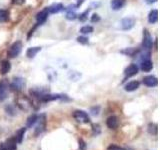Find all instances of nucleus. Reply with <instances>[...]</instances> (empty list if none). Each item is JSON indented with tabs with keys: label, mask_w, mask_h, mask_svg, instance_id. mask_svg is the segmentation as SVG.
Instances as JSON below:
<instances>
[{
	"label": "nucleus",
	"mask_w": 160,
	"mask_h": 150,
	"mask_svg": "<svg viewBox=\"0 0 160 150\" xmlns=\"http://www.w3.org/2000/svg\"><path fill=\"white\" fill-rule=\"evenodd\" d=\"M22 50V43L20 41H16L14 42L11 46L9 47L8 51H7V56L9 58H15L17 57L18 55L20 54Z\"/></svg>",
	"instance_id": "obj_1"
},
{
	"label": "nucleus",
	"mask_w": 160,
	"mask_h": 150,
	"mask_svg": "<svg viewBox=\"0 0 160 150\" xmlns=\"http://www.w3.org/2000/svg\"><path fill=\"white\" fill-rule=\"evenodd\" d=\"M17 105L21 110H24V111H29V110L32 108L33 104H32L31 100L24 95V96L17 98Z\"/></svg>",
	"instance_id": "obj_2"
},
{
	"label": "nucleus",
	"mask_w": 160,
	"mask_h": 150,
	"mask_svg": "<svg viewBox=\"0 0 160 150\" xmlns=\"http://www.w3.org/2000/svg\"><path fill=\"white\" fill-rule=\"evenodd\" d=\"M73 117L79 123H89L90 122L89 115L85 111H83V110H76V111H74Z\"/></svg>",
	"instance_id": "obj_3"
},
{
	"label": "nucleus",
	"mask_w": 160,
	"mask_h": 150,
	"mask_svg": "<svg viewBox=\"0 0 160 150\" xmlns=\"http://www.w3.org/2000/svg\"><path fill=\"white\" fill-rule=\"evenodd\" d=\"M9 83L6 79L0 80V101H3L8 96Z\"/></svg>",
	"instance_id": "obj_4"
},
{
	"label": "nucleus",
	"mask_w": 160,
	"mask_h": 150,
	"mask_svg": "<svg viewBox=\"0 0 160 150\" xmlns=\"http://www.w3.org/2000/svg\"><path fill=\"white\" fill-rule=\"evenodd\" d=\"M25 85L24 79L21 77H16L13 79V81L9 84V88L12 90V91H20Z\"/></svg>",
	"instance_id": "obj_5"
},
{
	"label": "nucleus",
	"mask_w": 160,
	"mask_h": 150,
	"mask_svg": "<svg viewBox=\"0 0 160 150\" xmlns=\"http://www.w3.org/2000/svg\"><path fill=\"white\" fill-rule=\"evenodd\" d=\"M143 42H142V46L145 50H149L152 48V44H153V41H152V38L150 36V34L148 32L147 29H145L143 31Z\"/></svg>",
	"instance_id": "obj_6"
},
{
	"label": "nucleus",
	"mask_w": 160,
	"mask_h": 150,
	"mask_svg": "<svg viewBox=\"0 0 160 150\" xmlns=\"http://www.w3.org/2000/svg\"><path fill=\"white\" fill-rule=\"evenodd\" d=\"M135 25V19L133 17H126L123 18L121 21H120V27L123 30H129L133 28Z\"/></svg>",
	"instance_id": "obj_7"
},
{
	"label": "nucleus",
	"mask_w": 160,
	"mask_h": 150,
	"mask_svg": "<svg viewBox=\"0 0 160 150\" xmlns=\"http://www.w3.org/2000/svg\"><path fill=\"white\" fill-rule=\"evenodd\" d=\"M143 84L146 85L148 87H154V86H157L158 80L156 77L153 76V75H148V76H145L143 78Z\"/></svg>",
	"instance_id": "obj_8"
},
{
	"label": "nucleus",
	"mask_w": 160,
	"mask_h": 150,
	"mask_svg": "<svg viewBox=\"0 0 160 150\" xmlns=\"http://www.w3.org/2000/svg\"><path fill=\"white\" fill-rule=\"evenodd\" d=\"M138 70H139V68H138V66L136 64H130L124 71L125 78L131 77V76H134V75H136L138 73Z\"/></svg>",
	"instance_id": "obj_9"
},
{
	"label": "nucleus",
	"mask_w": 160,
	"mask_h": 150,
	"mask_svg": "<svg viewBox=\"0 0 160 150\" xmlns=\"http://www.w3.org/2000/svg\"><path fill=\"white\" fill-rule=\"evenodd\" d=\"M106 125L107 127L110 129H116L119 125V120L118 117L115 116V115H112V116H109L106 120Z\"/></svg>",
	"instance_id": "obj_10"
},
{
	"label": "nucleus",
	"mask_w": 160,
	"mask_h": 150,
	"mask_svg": "<svg viewBox=\"0 0 160 150\" xmlns=\"http://www.w3.org/2000/svg\"><path fill=\"white\" fill-rule=\"evenodd\" d=\"M48 14H49V12H48L47 8H45V9L42 10V11H40V12L36 15L37 25H41V24H43L45 21H46L47 18H48Z\"/></svg>",
	"instance_id": "obj_11"
},
{
	"label": "nucleus",
	"mask_w": 160,
	"mask_h": 150,
	"mask_svg": "<svg viewBox=\"0 0 160 150\" xmlns=\"http://www.w3.org/2000/svg\"><path fill=\"white\" fill-rule=\"evenodd\" d=\"M61 98V95L59 94H41V96L39 97V100L42 102H48L53 101V100H57Z\"/></svg>",
	"instance_id": "obj_12"
},
{
	"label": "nucleus",
	"mask_w": 160,
	"mask_h": 150,
	"mask_svg": "<svg viewBox=\"0 0 160 150\" xmlns=\"http://www.w3.org/2000/svg\"><path fill=\"white\" fill-rule=\"evenodd\" d=\"M139 81L137 80H133V81H130L128 82L126 85H125V91H128V92H131V91H134V90H136L139 88Z\"/></svg>",
	"instance_id": "obj_13"
},
{
	"label": "nucleus",
	"mask_w": 160,
	"mask_h": 150,
	"mask_svg": "<svg viewBox=\"0 0 160 150\" xmlns=\"http://www.w3.org/2000/svg\"><path fill=\"white\" fill-rule=\"evenodd\" d=\"M64 9L63 5L61 3H57V4H53L52 6L50 7H47V10L49 13L51 14H55V13H59L60 11H62V10Z\"/></svg>",
	"instance_id": "obj_14"
},
{
	"label": "nucleus",
	"mask_w": 160,
	"mask_h": 150,
	"mask_svg": "<svg viewBox=\"0 0 160 150\" xmlns=\"http://www.w3.org/2000/svg\"><path fill=\"white\" fill-rule=\"evenodd\" d=\"M10 69H11V64L8 61V60H3L1 62V65H0V71L1 73L4 75L6 74L10 71Z\"/></svg>",
	"instance_id": "obj_15"
},
{
	"label": "nucleus",
	"mask_w": 160,
	"mask_h": 150,
	"mask_svg": "<svg viewBox=\"0 0 160 150\" xmlns=\"http://www.w3.org/2000/svg\"><path fill=\"white\" fill-rule=\"evenodd\" d=\"M152 68H153V63H152V61L150 59L143 60V61H141V70H142V71L148 72Z\"/></svg>",
	"instance_id": "obj_16"
},
{
	"label": "nucleus",
	"mask_w": 160,
	"mask_h": 150,
	"mask_svg": "<svg viewBox=\"0 0 160 150\" xmlns=\"http://www.w3.org/2000/svg\"><path fill=\"white\" fill-rule=\"evenodd\" d=\"M16 138L15 137H11L6 140L5 142V146H6L7 150H16Z\"/></svg>",
	"instance_id": "obj_17"
},
{
	"label": "nucleus",
	"mask_w": 160,
	"mask_h": 150,
	"mask_svg": "<svg viewBox=\"0 0 160 150\" xmlns=\"http://www.w3.org/2000/svg\"><path fill=\"white\" fill-rule=\"evenodd\" d=\"M148 21L149 23L151 24H154L158 21V11L156 9H153L151 11L149 12V15H148Z\"/></svg>",
	"instance_id": "obj_18"
},
{
	"label": "nucleus",
	"mask_w": 160,
	"mask_h": 150,
	"mask_svg": "<svg viewBox=\"0 0 160 150\" xmlns=\"http://www.w3.org/2000/svg\"><path fill=\"white\" fill-rule=\"evenodd\" d=\"M125 4V0H111V8L113 10H119L121 9Z\"/></svg>",
	"instance_id": "obj_19"
},
{
	"label": "nucleus",
	"mask_w": 160,
	"mask_h": 150,
	"mask_svg": "<svg viewBox=\"0 0 160 150\" xmlns=\"http://www.w3.org/2000/svg\"><path fill=\"white\" fill-rule=\"evenodd\" d=\"M41 50V47H31V48H28L27 51H26V55L28 58H34L36 56V54Z\"/></svg>",
	"instance_id": "obj_20"
},
{
	"label": "nucleus",
	"mask_w": 160,
	"mask_h": 150,
	"mask_svg": "<svg viewBox=\"0 0 160 150\" xmlns=\"http://www.w3.org/2000/svg\"><path fill=\"white\" fill-rule=\"evenodd\" d=\"M25 132H26V127H23V128H21V129L18 130V131H17L15 138H16V141H17L18 143H21V142H22Z\"/></svg>",
	"instance_id": "obj_21"
},
{
	"label": "nucleus",
	"mask_w": 160,
	"mask_h": 150,
	"mask_svg": "<svg viewBox=\"0 0 160 150\" xmlns=\"http://www.w3.org/2000/svg\"><path fill=\"white\" fill-rule=\"evenodd\" d=\"M38 117L39 116H38V115H36V114H33L30 117H28V119H27V127H32V126H34L35 123L37 122Z\"/></svg>",
	"instance_id": "obj_22"
},
{
	"label": "nucleus",
	"mask_w": 160,
	"mask_h": 150,
	"mask_svg": "<svg viewBox=\"0 0 160 150\" xmlns=\"http://www.w3.org/2000/svg\"><path fill=\"white\" fill-rule=\"evenodd\" d=\"M9 19V12L7 10L0 9V23L6 22Z\"/></svg>",
	"instance_id": "obj_23"
},
{
	"label": "nucleus",
	"mask_w": 160,
	"mask_h": 150,
	"mask_svg": "<svg viewBox=\"0 0 160 150\" xmlns=\"http://www.w3.org/2000/svg\"><path fill=\"white\" fill-rule=\"evenodd\" d=\"M157 131H158V128H157V124H152L150 123L149 126H148V132L152 135H157Z\"/></svg>",
	"instance_id": "obj_24"
},
{
	"label": "nucleus",
	"mask_w": 160,
	"mask_h": 150,
	"mask_svg": "<svg viewBox=\"0 0 160 150\" xmlns=\"http://www.w3.org/2000/svg\"><path fill=\"white\" fill-rule=\"evenodd\" d=\"M93 32V27L90 26V25H86V26H83L80 29V33L82 34H90Z\"/></svg>",
	"instance_id": "obj_25"
},
{
	"label": "nucleus",
	"mask_w": 160,
	"mask_h": 150,
	"mask_svg": "<svg viewBox=\"0 0 160 150\" xmlns=\"http://www.w3.org/2000/svg\"><path fill=\"white\" fill-rule=\"evenodd\" d=\"M121 53L126 54V55H128V56H133L135 53H137V50L135 48H127L125 50H122Z\"/></svg>",
	"instance_id": "obj_26"
},
{
	"label": "nucleus",
	"mask_w": 160,
	"mask_h": 150,
	"mask_svg": "<svg viewBox=\"0 0 160 150\" xmlns=\"http://www.w3.org/2000/svg\"><path fill=\"white\" fill-rule=\"evenodd\" d=\"M77 18V15L76 13H75L74 11H72V10H69V11L66 13V19L68 20H74Z\"/></svg>",
	"instance_id": "obj_27"
},
{
	"label": "nucleus",
	"mask_w": 160,
	"mask_h": 150,
	"mask_svg": "<svg viewBox=\"0 0 160 150\" xmlns=\"http://www.w3.org/2000/svg\"><path fill=\"white\" fill-rule=\"evenodd\" d=\"M89 11H90V9H87V10H85V11L82 14H80V16H79V20H80V21H85V20L87 19Z\"/></svg>",
	"instance_id": "obj_28"
},
{
	"label": "nucleus",
	"mask_w": 160,
	"mask_h": 150,
	"mask_svg": "<svg viewBox=\"0 0 160 150\" xmlns=\"http://www.w3.org/2000/svg\"><path fill=\"white\" fill-rule=\"evenodd\" d=\"M77 41L79 43H81V44H87L88 43V38L84 37V36H80V37L77 38Z\"/></svg>",
	"instance_id": "obj_29"
},
{
	"label": "nucleus",
	"mask_w": 160,
	"mask_h": 150,
	"mask_svg": "<svg viewBox=\"0 0 160 150\" xmlns=\"http://www.w3.org/2000/svg\"><path fill=\"white\" fill-rule=\"evenodd\" d=\"M79 149L80 150H86V143L84 142L83 139L79 140Z\"/></svg>",
	"instance_id": "obj_30"
},
{
	"label": "nucleus",
	"mask_w": 160,
	"mask_h": 150,
	"mask_svg": "<svg viewBox=\"0 0 160 150\" xmlns=\"http://www.w3.org/2000/svg\"><path fill=\"white\" fill-rule=\"evenodd\" d=\"M100 20V17L98 14H93L91 16V22H98Z\"/></svg>",
	"instance_id": "obj_31"
},
{
	"label": "nucleus",
	"mask_w": 160,
	"mask_h": 150,
	"mask_svg": "<svg viewBox=\"0 0 160 150\" xmlns=\"http://www.w3.org/2000/svg\"><path fill=\"white\" fill-rule=\"evenodd\" d=\"M99 109H100L99 106H97V107H92V108H91V112H92V114H93V115H98V113H99Z\"/></svg>",
	"instance_id": "obj_32"
},
{
	"label": "nucleus",
	"mask_w": 160,
	"mask_h": 150,
	"mask_svg": "<svg viewBox=\"0 0 160 150\" xmlns=\"http://www.w3.org/2000/svg\"><path fill=\"white\" fill-rule=\"evenodd\" d=\"M25 2V0H12V3L15 5H22Z\"/></svg>",
	"instance_id": "obj_33"
},
{
	"label": "nucleus",
	"mask_w": 160,
	"mask_h": 150,
	"mask_svg": "<svg viewBox=\"0 0 160 150\" xmlns=\"http://www.w3.org/2000/svg\"><path fill=\"white\" fill-rule=\"evenodd\" d=\"M0 150H7L6 146H5L4 143H0Z\"/></svg>",
	"instance_id": "obj_34"
},
{
	"label": "nucleus",
	"mask_w": 160,
	"mask_h": 150,
	"mask_svg": "<svg viewBox=\"0 0 160 150\" xmlns=\"http://www.w3.org/2000/svg\"><path fill=\"white\" fill-rule=\"evenodd\" d=\"M156 1H157V0H145V2H146L147 4H153Z\"/></svg>",
	"instance_id": "obj_35"
},
{
	"label": "nucleus",
	"mask_w": 160,
	"mask_h": 150,
	"mask_svg": "<svg viewBox=\"0 0 160 150\" xmlns=\"http://www.w3.org/2000/svg\"><path fill=\"white\" fill-rule=\"evenodd\" d=\"M83 1H84V0H78V3L76 4V7L80 6V5H81V4L83 3Z\"/></svg>",
	"instance_id": "obj_36"
}]
</instances>
